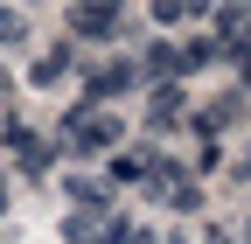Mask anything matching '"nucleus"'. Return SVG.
<instances>
[{"mask_svg": "<svg viewBox=\"0 0 251 244\" xmlns=\"http://www.w3.org/2000/svg\"><path fill=\"white\" fill-rule=\"evenodd\" d=\"M147 168H153V154H147V146H126V154H112V181H147Z\"/></svg>", "mask_w": 251, "mask_h": 244, "instance_id": "nucleus-4", "label": "nucleus"}, {"mask_svg": "<svg viewBox=\"0 0 251 244\" xmlns=\"http://www.w3.org/2000/svg\"><path fill=\"white\" fill-rule=\"evenodd\" d=\"M181 112H188V105H181V84H161V91H153V112H147V119H153V126H175Z\"/></svg>", "mask_w": 251, "mask_h": 244, "instance_id": "nucleus-5", "label": "nucleus"}, {"mask_svg": "<svg viewBox=\"0 0 251 244\" xmlns=\"http://www.w3.org/2000/svg\"><path fill=\"white\" fill-rule=\"evenodd\" d=\"M119 244H153V237H147V230H126V237H119Z\"/></svg>", "mask_w": 251, "mask_h": 244, "instance_id": "nucleus-9", "label": "nucleus"}, {"mask_svg": "<svg viewBox=\"0 0 251 244\" xmlns=\"http://www.w3.org/2000/svg\"><path fill=\"white\" fill-rule=\"evenodd\" d=\"M21 28H28V21H21L14 7H0V49H7V42H21Z\"/></svg>", "mask_w": 251, "mask_h": 244, "instance_id": "nucleus-8", "label": "nucleus"}, {"mask_svg": "<svg viewBox=\"0 0 251 244\" xmlns=\"http://www.w3.org/2000/svg\"><path fill=\"white\" fill-rule=\"evenodd\" d=\"M237 181H251V154H244V168H237Z\"/></svg>", "mask_w": 251, "mask_h": 244, "instance_id": "nucleus-10", "label": "nucleus"}, {"mask_svg": "<svg viewBox=\"0 0 251 244\" xmlns=\"http://www.w3.org/2000/svg\"><path fill=\"white\" fill-rule=\"evenodd\" d=\"M237 112H244L237 98H216V105L202 112V133H224V126H230V119H237Z\"/></svg>", "mask_w": 251, "mask_h": 244, "instance_id": "nucleus-7", "label": "nucleus"}, {"mask_svg": "<svg viewBox=\"0 0 251 244\" xmlns=\"http://www.w3.org/2000/svg\"><path fill=\"white\" fill-rule=\"evenodd\" d=\"M0 209H7V174H0Z\"/></svg>", "mask_w": 251, "mask_h": 244, "instance_id": "nucleus-11", "label": "nucleus"}, {"mask_svg": "<svg viewBox=\"0 0 251 244\" xmlns=\"http://www.w3.org/2000/svg\"><path fill=\"white\" fill-rule=\"evenodd\" d=\"M70 28L77 35H119V7H77Z\"/></svg>", "mask_w": 251, "mask_h": 244, "instance_id": "nucleus-2", "label": "nucleus"}, {"mask_svg": "<svg viewBox=\"0 0 251 244\" xmlns=\"http://www.w3.org/2000/svg\"><path fill=\"white\" fill-rule=\"evenodd\" d=\"M70 70H77V56H70V49H49V56H42V63H35V70H28V77H35L42 91H56V84H63V77H70Z\"/></svg>", "mask_w": 251, "mask_h": 244, "instance_id": "nucleus-3", "label": "nucleus"}, {"mask_svg": "<svg viewBox=\"0 0 251 244\" xmlns=\"http://www.w3.org/2000/svg\"><path fill=\"white\" fill-rule=\"evenodd\" d=\"M63 146L70 154H119V112H105V105H77L70 119H63Z\"/></svg>", "mask_w": 251, "mask_h": 244, "instance_id": "nucleus-1", "label": "nucleus"}, {"mask_svg": "<svg viewBox=\"0 0 251 244\" xmlns=\"http://www.w3.org/2000/svg\"><path fill=\"white\" fill-rule=\"evenodd\" d=\"M133 77H140L133 63H105V70H91V91H98V98H112V91H126Z\"/></svg>", "mask_w": 251, "mask_h": 244, "instance_id": "nucleus-6", "label": "nucleus"}]
</instances>
